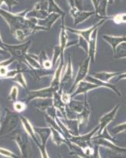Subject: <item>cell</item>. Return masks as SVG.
I'll return each mask as SVG.
<instances>
[{
    "instance_id": "1",
    "label": "cell",
    "mask_w": 126,
    "mask_h": 158,
    "mask_svg": "<svg viewBox=\"0 0 126 158\" xmlns=\"http://www.w3.org/2000/svg\"><path fill=\"white\" fill-rule=\"evenodd\" d=\"M29 10H25L19 14H12L10 11H6L0 8V15L9 25L11 32L16 30H24L29 36L40 31H47L43 26L37 25L36 18H26V14Z\"/></svg>"
},
{
    "instance_id": "2",
    "label": "cell",
    "mask_w": 126,
    "mask_h": 158,
    "mask_svg": "<svg viewBox=\"0 0 126 158\" xmlns=\"http://www.w3.org/2000/svg\"><path fill=\"white\" fill-rule=\"evenodd\" d=\"M21 121L20 115L16 111H10L8 108L5 109V115L1 120L0 126V136L11 133L16 129Z\"/></svg>"
},
{
    "instance_id": "3",
    "label": "cell",
    "mask_w": 126,
    "mask_h": 158,
    "mask_svg": "<svg viewBox=\"0 0 126 158\" xmlns=\"http://www.w3.org/2000/svg\"><path fill=\"white\" fill-rule=\"evenodd\" d=\"M32 44V40H28L25 43L20 44H3V48L10 53L11 56L15 59L19 60H25V57L28 53L29 48Z\"/></svg>"
},
{
    "instance_id": "4",
    "label": "cell",
    "mask_w": 126,
    "mask_h": 158,
    "mask_svg": "<svg viewBox=\"0 0 126 158\" xmlns=\"http://www.w3.org/2000/svg\"><path fill=\"white\" fill-rule=\"evenodd\" d=\"M14 140L20 149L22 158H32V146L29 135L23 133H17L15 135Z\"/></svg>"
},
{
    "instance_id": "5",
    "label": "cell",
    "mask_w": 126,
    "mask_h": 158,
    "mask_svg": "<svg viewBox=\"0 0 126 158\" xmlns=\"http://www.w3.org/2000/svg\"><path fill=\"white\" fill-rule=\"evenodd\" d=\"M99 125L96 127L95 129L92 130L89 134H86L84 135H77V136H73V135L68 141L72 142L73 144L76 145V146H79L81 149H85V148L90 146V142L93 138V136L95 134L99 131Z\"/></svg>"
},
{
    "instance_id": "6",
    "label": "cell",
    "mask_w": 126,
    "mask_h": 158,
    "mask_svg": "<svg viewBox=\"0 0 126 158\" xmlns=\"http://www.w3.org/2000/svg\"><path fill=\"white\" fill-rule=\"evenodd\" d=\"M56 90L52 87L49 86L47 88L40 89L37 90H32L29 92V97L27 99V103L30 102L31 101L36 100V99H49L52 98Z\"/></svg>"
},
{
    "instance_id": "7",
    "label": "cell",
    "mask_w": 126,
    "mask_h": 158,
    "mask_svg": "<svg viewBox=\"0 0 126 158\" xmlns=\"http://www.w3.org/2000/svg\"><path fill=\"white\" fill-rule=\"evenodd\" d=\"M90 58L88 57L86 59V60L83 63V64H81V66H80L79 70H78L77 76H76V78L74 79L73 84V86L72 88H71L69 94L72 93L73 90L76 88V86H77V85L79 84L81 81H84V80L86 78V77L88 76V71H89V64H90Z\"/></svg>"
},
{
    "instance_id": "8",
    "label": "cell",
    "mask_w": 126,
    "mask_h": 158,
    "mask_svg": "<svg viewBox=\"0 0 126 158\" xmlns=\"http://www.w3.org/2000/svg\"><path fill=\"white\" fill-rule=\"evenodd\" d=\"M64 67H65V65H64V58H60L59 63L58 64V67H56L55 71H54V75H53L52 80H51V82H50V86L54 88L57 92L60 90L61 74H62Z\"/></svg>"
},
{
    "instance_id": "9",
    "label": "cell",
    "mask_w": 126,
    "mask_h": 158,
    "mask_svg": "<svg viewBox=\"0 0 126 158\" xmlns=\"http://www.w3.org/2000/svg\"><path fill=\"white\" fill-rule=\"evenodd\" d=\"M105 21H106V19H103L102 21H101V22H99V23L96 24V25H93V26H92V27L88 28V29H82V30L73 29H70V28H68V27H65V28H66V31H69V32H74V33H76V34L78 35L79 36H81L82 38H84L85 40H86L88 42H89L91 36H92V32L96 30L97 28H99V26H100L101 25H103V22H105Z\"/></svg>"
},
{
    "instance_id": "10",
    "label": "cell",
    "mask_w": 126,
    "mask_h": 158,
    "mask_svg": "<svg viewBox=\"0 0 126 158\" xmlns=\"http://www.w3.org/2000/svg\"><path fill=\"white\" fill-rule=\"evenodd\" d=\"M119 107H120V105L117 104V106L114 108H113L110 112L105 114V115L99 119V131H98V132H99V133H98L99 135H100V134L103 131V130L107 127V125H108L109 123H110L113 120V118H115V115L116 114H117V111H118Z\"/></svg>"
},
{
    "instance_id": "11",
    "label": "cell",
    "mask_w": 126,
    "mask_h": 158,
    "mask_svg": "<svg viewBox=\"0 0 126 158\" xmlns=\"http://www.w3.org/2000/svg\"><path fill=\"white\" fill-rule=\"evenodd\" d=\"M98 31L99 28L96 29L92 32L90 40L88 42V57L90 58L91 63H94L96 61V54L97 51V38H98Z\"/></svg>"
},
{
    "instance_id": "12",
    "label": "cell",
    "mask_w": 126,
    "mask_h": 158,
    "mask_svg": "<svg viewBox=\"0 0 126 158\" xmlns=\"http://www.w3.org/2000/svg\"><path fill=\"white\" fill-rule=\"evenodd\" d=\"M91 112H92V110H91L90 105H89V104L88 103V101H87V94H85V101H84V108L82 110V111L78 113L77 115V119L79 122L80 125L87 126L88 120H89Z\"/></svg>"
},
{
    "instance_id": "13",
    "label": "cell",
    "mask_w": 126,
    "mask_h": 158,
    "mask_svg": "<svg viewBox=\"0 0 126 158\" xmlns=\"http://www.w3.org/2000/svg\"><path fill=\"white\" fill-rule=\"evenodd\" d=\"M95 14V11H84L77 9L70 10V15L74 19V26L79 25L81 22H84L85 20Z\"/></svg>"
},
{
    "instance_id": "14",
    "label": "cell",
    "mask_w": 126,
    "mask_h": 158,
    "mask_svg": "<svg viewBox=\"0 0 126 158\" xmlns=\"http://www.w3.org/2000/svg\"><path fill=\"white\" fill-rule=\"evenodd\" d=\"M20 118H21V122H22V126H23L26 134H27V135L32 138V140H33V142L36 143V146H37L38 144H40V142H39V140H38L37 135H36V131H35L34 127L33 126V124L31 123L30 121H29L26 117L20 115Z\"/></svg>"
},
{
    "instance_id": "15",
    "label": "cell",
    "mask_w": 126,
    "mask_h": 158,
    "mask_svg": "<svg viewBox=\"0 0 126 158\" xmlns=\"http://www.w3.org/2000/svg\"><path fill=\"white\" fill-rule=\"evenodd\" d=\"M62 23H61V32L59 36V47L61 52V58H64V52L68 47V34L66 32V26L65 25V16L61 17Z\"/></svg>"
},
{
    "instance_id": "16",
    "label": "cell",
    "mask_w": 126,
    "mask_h": 158,
    "mask_svg": "<svg viewBox=\"0 0 126 158\" xmlns=\"http://www.w3.org/2000/svg\"><path fill=\"white\" fill-rule=\"evenodd\" d=\"M97 88H99V86L93 84V83L89 82V81H82L77 85V89L74 91L73 94H71V97L73 98L76 96L80 95V94H87L88 91Z\"/></svg>"
},
{
    "instance_id": "17",
    "label": "cell",
    "mask_w": 126,
    "mask_h": 158,
    "mask_svg": "<svg viewBox=\"0 0 126 158\" xmlns=\"http://www.w3.org/2000/svg\"><path fill=\"white\" fill-rule=\"evenodd\" d=\"M61 16L60 15H58V14L52 13V14L48 15V16L46 18H44V19L37 20V25L44 27L47 31H50V29H51V28H52V25L54 24V22H55Z\"/></svg>"
},
{
    "instance_id": "18",
    "label": "cell",
    "mask_w": 126,
    "mask_h": 158,
    "mask_svg": "<svg viewBox=\"0 0 126 158\" xmlns=\"http://www.w3.org/2000/svg\"><path fill=\"white\" fill-rule=\"evenodd\" d=\"M52 101H53V105L54 108L58 111H60L61 112L64 117L66 118V108L67 105L63 102L61 100V94L60 93V90L58 92L54 93V96L52 97Z\"/></svg>"
},
{
    "instance_id": "19",
    "label": "cell",
    "mask_w": 126,
    "mask_h": 158,
    "mask_svg": "<svg viewBox=\"0 0 126 158\" xmlns=\"http://www.w3.org/2000/svg\"><path fill=\"white\" fill-rule=\"evenodd\" d=\"M103 38L111 46L114 55L116 53V49H117V46L122 43H126V36H108V35H103Z\"/></svg>"
},
{
    "instance_id": "20",
    "label": "cell",
    "mask_w": 126,
    "mask_h": 158,
    "mask_svg": "<svg viewBox=\"0 0 126 158\" xmlns=\"http://www.w3.org/2000/svg\"><path fill=\"white\" fill-rule=\"evenodd\" d=\"M73 68L72 59H71L70 56H69L67 64L63 68L61 78V84L70 81L71 79L73 78Z\"/></svg>"
},
{
    "instance_id": "21",
    "label": "cell",
    "mask_w": 126,
    "mask_h": 158,
    "mask_svg": "<svg viewBox=\"0 0 126 158\" xmlns=\"http://www.w3.org/2000/svg\"><path fill=\"white\" fill-rule=\"evenodd\" d=\"M85 79H86L88 81H89V82L93 83V84L96 85H98L99 87H105V88L110 89L113 90V92H115L116 94H117L118 96H121V94L118 91V89H117L114 85L110 84V83L106 82V81H101V80H99V79L94 77L92 75H88Z\"/></svg>"
},
{
    "instance_id": "22",
    "label": "cell",
    "mask_w": 126,
    "mask_h": 158,
    "mask_svg": "<svg viewBox=\"0 0 126 158\" xmlns=\"http://www.w3.org/2000/svg\"><path fill=\"white\" fill-rule=\"evenodd\" d=\"M65 126L69 129L71 135L73 136H77L79 135V127L80 123L77 118H65Z\"/></svg>"
},
{
    "instance_id": "23",
    "label": "cell",
    "mask_w": 126,
    "mask_h": 158,
    "mask_svg": "<svg viewBox=\"0 0 126 158\" xmlns=\"http://www.w3.org/2000/svg\"><path fill=\"white\" fill-rule=\"evenodd\" d=\"M36 135L40 137V143H46L49 138L51 136V131L50 127H34Z\"/></svg>"
},
{
    "instance_id": "24",
    "label": "cell",
    "mask_w": 126,
    "mask_h": 158,
    "mask_svg": "<svg viewBox=\"0 0 126 158\" xmlns=\"http://www.w3.org/2000/svg\"><path fill=\"white\" fill-rule=\"evenodd\" d=\"M37 57L38 60H39L40 65H41L42 68L45 69V70H50V69L52 68V61H51V59H49L47 53L44 51H42L40 52V54L37 56Z\"/></svg>"
},
{
    "instance_id": "25",
    "label": "cell",
    "mask_w": 126,
    "mask_h": 158,
    "mask_svg": "<svg viewBox=\"0 0 126 158\" xmlns=\"http://www.w3.org/2000/svg\"><path fill=\"white\" fill-rule=\"evenodd\" d=\"M121 73H119V72H97V73L92 74V76L96 78L99 79L101 81L108 82L110 79L114 77L115 76L119 75Z\"/></svg>"
},
{
    "instance_id": "26",
    "label": "cell",
    "mask_w": 126,
    "mask_h": 158,
    "mask_svg": "<svg viewBox=\"0 0 126 158\" xmlns=\"http://www.w3.org/2000/svg\"><path fill=\"white\" fill-rule=\"evenodd\" d=\"M50 131H51V139H52L53 142L54 144H56L57 146H60L61 144H66L67 141L64 136L62 135V134L60 133L59 131H57V130L54 129L52 127H50Z\"/></svg>"
},
{
    "instance_id": "27",
    "label": "cell",
    "mask_w": 126,
    "mask_h": 158,
    "mask_svg": "<svg viewBox=\"0 0 126 158\" xmlns=\"http://www.w3.org/2000/svg\"><path fill=\"white\" fill-rule=\"evenodd\" d=\"M25 61L28 63L31 69H40L42 68L40 62L38 60L37 56L31 55L27 53L25 57Z\"/></svg>"
},
{
    "instance_id": "28",
    "label": "cell",
    "mask_w": 126,
    "mask_h": 158,
    "mask_svg": "<svg viewBox=\"0 0 126 158\" xmlns=\"http://www.w3.org/2000/svg\"><path fill=\"white\" fill-rule=\"evenodd\" d=\"M47 12L48 14H52V13H56L61 15V17L65 16V12H63L62 10L56 3L54 0H47Z\"/></svg>"
},
{
    "instance_id": "29",
    "label": "cell",
    "mask_w": 126,
    "mask_h": 158,
    "mask_svg": "<svg viewBox=\"0 0 126 158\" xmlns=\"http://www.w3.org/2000/svg\"><path fill=\"white\" fill-rule=\"evenodd\" d=\"M30 74L34 77L36 80H40L41 77H47V76H50L51 74L50 71L49 70H45L43 68L40 69H31Z\"/></svg>"
},
{
    "instance_id": "30",
    "label": "cell",
    "mask_w": 126,
    "mask_h": 158,
    "mask_svg": "<svg viewBox=\"0 0 126 158\" xmlns=\"http://www.w3.org/2000/svg\"><path fill=\"white\" fill-rule=\"evenodd\" d=\"M11 80L14 81V82H16L17 84L19 85L22 88L27 89V81H26V79H25V76H24L23 73L22 71H19L18 73H17L11 78Z\"/></svg>"
},
{
    "instance_id": "31",
    "label": "cell",
    "mask_w": 126,
    "mask_h": 158,
    "mask_svg": "<svg viewBox=\"0 0 126 158\" xmlns=\"http://www.w3.org/2000/svg\"><path fill=\"white\" fill-rule=\"evenodd\" d=\"M69 107L73 111H75L76 113L78 114L82 111L84 108V102L81 101H76L73 99H71L70 102L69 103Z\"/></svg>"
},
{
    "instance_id": "32",
    "label": "cell",
    "mask_w": 126,
    "mask_h": 158,
    "mask_svg": "<svg viewBox=\"0 0 126 158\" xmlns=\"http://www.w3.org/2000/svg\"><path fill=\"white\" fill-rule=\"evenodd\" d=\"M107 3L108 1L107 0H102L100 5H99V8L96 12V15L99 16V18H103V19H106V18H108L106 15V8H107Z\"/></svg>"
},
{
    "instance_id": "33",
    "label": "cell",
    "mask_w": 126,
    "mask_h": 158,
    "mask_svg": "<svg viewBox=\"0 0 126 158\" xmlns=\"http://www.w3.org/2000/svg\"><path fill=\"white\" fill-rule=\"evenodd\" d=\"M43 101L38 104L37 108L40 111H45L46 109L47 108H49L50 106L53 105V101L52 98H49V99H42Z\"/></svg>"
},
{
    "instance_id": "34",
    "label": "cell",
    "mask_w": 126,
    "mask_h": 158,
    "mask_svg": "<svg viewBox=\"0 0 126 158\" xmlns=\"http://www.w3.org/2000/svg\"><path fill=\"white\" fill-rule=\"evenodd\" d=\"M124 45L126 46V43H124ZM118 48H117L116 49V53H115V57L117 59H120V58H126V48L124 47V45L122 44H121L120 45L117 46Z\"/></svg>"
},
{
    "instance_id": "35",
    "label": "cell",
    "mask_w": 126,
    "mask_h": 158,
    "mask_svg": "<svg viewBox=\"0 0 126 158\" xmlns=\"http://www.w3.org/2000/svg\"><path fill=\"white\" fill-rule=\"evenodd\" d=\"M18 88L16 85H14V86L11 88L10 92L9 97H8V100L11 102H16L18 101Z\"/></svg>"
},
{
    "instance_id": "36",
    "label": "cell",
    "mask_w": 126,
    "mask_h": 158,
    "mask_svg": "<svg viewBox=\"0 0 126 158\" xmlns=\"http://www.w3.org/2000/svg\"><path fill=\"white\" fill-rule=\"evenodd\" d=\"M61 49H60L59 45H58V46H55L54 48V52H53L52 59H51L53 67L55 66L56 63H57V61H58L59 58H61Z\"/></svg>"
},
{
    "instance_id": "37",
    "label": "cell",
    "mask_w": 126,
    "mask_h": 158,
    "mask_svg": "<svg viewBox=\"0 0 126 158\" xmlns=\"http://www.w3.org/2000/svg\"><path fill=\"white\" fill-rule=\"evenodd\" d=\"M69 5L70 6V10H82V0H68Z\"/></svg>"
},
{
    "instance_id": "38",
    "label": "cell",
    "mask_w": 126,
    "mask_h": 158,
    "mask_svg": "<svg viewBox=\"0 0 126 158\" xmlns=\"http://www.w3.org/2000/svg\"><path fill=\"white\" fill-rule=\"evenodd\" d=\"M46 115L50 116V118H52L53 119L55 120L56 118H57V109L54 107V105H51L49 108H47L45 111Z\"/></svg>"
},
{
    "instance_id": "39",
    "label": "cell",
    "mask_w": 126,
    "mask_h": 158,
    "mask_svg": "<svg viewBox=\"0 0 126 158\" xmlns=\"http://www.w3.org/2000/svg\"><path fill=\"white\" fill-rule=\"evenodd\" d=\"M0 155H2L3 156H6V157L9 158H18V156H17L15 153H14L13 152L10 151L9 149H4V148L0 147Z\"/></svg>"
},
{
    "instance_id": "40",
    "label": "cell",
    "mask_w": 126,
    "mask_h": 158,
    "mask_svg": "<svg viewBox=\"0 0 126 158\" xmlns=\"http://www.w3.org/2000/svg\"><path fill=\"white\" fill-rule=\"evenodd\" d=\"M25 108H26V104H24V103L18 101H16V102H14V110L18 113L25 111Z\"/></svg>"
},
{
    "instance_id": "41",
    "label": "cell",
    "mask_w": 126,
    "mask_h": 158,
    "mask_svg": "<svg viewBox=\"0 0 126 158\" xmlns=\"http://www.w3.org/2000/svg\"><path fill=\"white\" fill-rule=\"evenodd\" d=\"M113 22L116 24L120 23H126V14H121V15H117L112 18Z\"/></svg>"
},
{
    "instance_id": "42",
    "label": "cell",
    "mask_w": 126,
    "mask_h": 158,
    "mask_svg": "<svg viewBox=\"0 0 126 158\" xmlns=\"http://www.w3.org/2000/svg\"><path fill=\"white\" fill-rule=\"evenodd\" d=\"M2 3H5L6 6H7V7L9 8V10L10 11L13 6L17 5L18 2H16L15 0H0V8H1V6H2Z\"/></svg>"
},
{
    "instance_id": "43",
    "label": "cell",
    "mask_w": 126,
    "mask_h": 158,
    "mask_svg": "<svg viewBox=\"0 0 126 158\" xmlns=\"http://www.w3.org/2000/svg\"><path fill=\"white\" fill-rule=\"evenodd\" d=\"M78 46L82 47V48L88 53V42L86 40L82 38L81 36H79V41H78Z\"/></svg>"
},
{
    "instance_id": "44",
    "label": "cell",
    "mask_w": 126,
    "mask_h": 158,
    "mask_svg": "<svg viewBox=\"0 0 126 158\" xmlns=\"http://www.w3.org/2000/svg\"><path fill=\"white\" fill-rule=\"evenodd\" d=\"M71 99H72V97H71V95L69 94L65 93V92L61 93V100H62L63 102L65 103L66 105H68L69 103L70 102Z\"/></svg>"
},
{
    "instance_id": "45",
    "label": "cell",
    "mask_w": 126,
    "mask_h": 158,
    "mask_svg": "<svg viewBox=\"0 0 126 158\" xmlns=\"http://www.w3.org/2000/svg\"><path fill=\"white\" fill-rule=\"evenodd\" d=\"M15 60H16V59H15L14 57H12V56H11V57L10 58V59H6V60H3V61L0 62V67H9L11 63H14V62Z\"/></svg>"
},
{
    "instance_id": "46",
    "label": "cell",
    "mask_w": 126,
    "mask_h": 158,
    "mask_svg": "<svg viewBox=\"0 0 126 158\" xmlns=\"http://www.w3.org/2000/svg\"><path fill=\"white\" fill-rule=\"evenodd\" d=\"M8 67H0V77H2V78H5V77H7L8 74Z\"/></svg>"
},
{
    "instance_id": "47",
    "label": "cell",
    "mask_w": 126,
    "mask_h": 158,
    "mask_svg": "<svg viewBox=\"0 0 126 158\" xmlns=\"http://www.w3.org/2000/svg\"><path fill=\"white\" fill-rule=\"evenodd\" d=\"M92 3H93L94 8H95V11H96L99 8V5H100L101 2H102V0H92Z\"/></svg>"
},
{
    "instance_id": "48",
    "label": "cell",
    "mask_w": 126,
    "mask_h": 158,
    "mask_svg": "<svg viewBox=\"0 0 126 158\" xmlns=\"http://www.w3.org/2000/svg\"><path fill=\"white\" fill-rule=\"evenodd\" d=\"M124 79H126V72H123V73H121V74H119L118 79H117V81H120V80H124Z\"/></svg>"
},
{
    "instance_id": "49",
    "label": "cell",
    "mask_w": 126,
    "mask_h": 158,
    "mask_svg": "<svg viewBox=\"0 0 126 158\" xmlns=\"http://www.w3.org/2000/svg\"><path fill=\"white\" fill-rule=\"evenodd\" d=\"M6 53H8V52L6 50H5V49L2 48L0 47V54H2V55H5L6 54Z\"/></svg>"
},
{
    "instance_id": "50",
    "label": "cell",
    "mask_w": 126,
    "mask_h": 158,
    "mask_svg": "<svg viewBox=\"0 0 126 158\" xmlns=\"http://www.w3.org/2000/svg\"><path fill=\"white\" fill-rule=\"evenodd\" d=\"M120 156H118V158H126V152L124 153H120Z\"/></svg>"
},
{
    "instance_id": "51",
    "label": "cell",
    "mask_w": 126,
    "mask_h": 158,
    "mask_svg": "<svg viewBox=\"0 0 126 158\" xmlns=\"http://www.w3.org/2000/svg\"><path fill=\"white\" fill-rule=\"evenodd\" d=\"M0 46H1V47L3 48V42H2V36H1V33H0Z\"/></svg>"
},
{
    "instance_id": "52",
    "label": "cell",
    "mask_w": 126,
    "mask_h": 158,
    "mask_svg": "<svg viewBox=\"0 0 126 158\" xmlns=\"http://www.w3.org/2000/svg\"><path fill=\"white\" fill-rule=\"evenodd\" d=\"M107 1H108L109 3H110V4H112L113 2V0H107Z\"/></svg>"
},
{
    "instance_id": "53",
    "label": "cell",
    "mask_w": 126,
    "mask_h": 158,
    "mask_svg": "<svg viewBox=\"0 0 126 158\" xmlns=\"http://www.w3.org/2000/svg\"><path fill=\"white\" fill-rule=\"evenodd\" d=\"M1 120H2V118H1V115H0V126H1Z\"/></svg>"
},
{
    "instance_id": "54",
    "label": "cell",
    "mask_w": 126,
    "mask_h": 158,
    "mask_svg": "<svg viewBox=\"0 0 126 158\" xmlns=\"http://www.w3.org/2000/svg\"><path fill=\"white\" fill-rule=\"evenodd\" d=\"M15 1H16V2H20V1H22V0H15Z\"/></svg>"
},
{
    "instance_id": "55",
    "label": "cell",
    "mask_w": 126,
    "mask_h": 158,
    "mask_svg": "<svg viewBox=\"0 0 126 158\" xmlns=\"http://www.w3.org/2000/svg\"><path fill=\"white\" fill-rule=\"evenodd\" d=\"M59 156V158H62L61 156H60V155H59V156Z\"/></svg>"
},
{
    "instance_id": "56",
    "label": "cell",
    "mask_w": 126,
    "mask_h": 158,
    "mask_svg": "<svg viewBox=\"0 0 126 158\" xmlns=\"http://www.w3.org/2000/svg\"><path fill=\"white\" fill-rule=\"evenodd\" d=\"M0 47H1V46H0ZM1 48H2V47H1Z\"/></svg>"
}]
</instances>
